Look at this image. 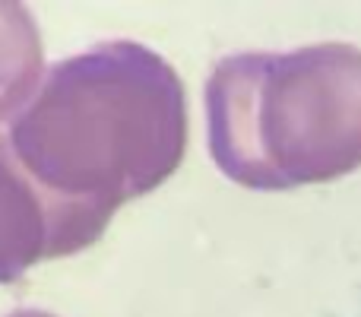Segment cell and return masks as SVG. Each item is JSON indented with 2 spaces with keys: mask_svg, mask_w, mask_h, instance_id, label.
<instances>
[{
  "mask_svg": "<svg viewBox=\"0 0 361 317\" xmlns=\"http://www.w3.org/2000/svg\"><path fill=\"white\" fill-rule=\"evenodd\" d=\"M10 317H54V314H44V311H16Z\"/></svg>",
  "mask_w": 361,
  "mask_h": 317,
  "instance_id": "5b68a950",
  "label": "cell"
},
{
  "mask_svg": "<svg viewBox=\"0 0 361 317\" xmlns=\"http://www.w3.org/2000/svg\"><path fill=\"white\" fill-rule=\"evenodd\" d=\"M44 76V44L23 4L0 0V121L16 118Z\"/></svg>",
  "mask_w": 361,
  "mask_h": 317,
  "instance_id": "277c9868",
  "label": "cell"
},
{
  "mask_svg": "<svg viewBox=\"0 0 361 317\" xmlns=\"http://www.w3.org/2000/svg\"><path fill=\"white\" fill-rule=\"evenodd\" d=\"M6 143L44 191L114 216L178 172L187 150L184 86L146 44H95L48 70L10 121Z\"/></svg>",
  "mask_w": 361,
  "mask_h": 317,
  "instance_id": "6da1fadb",
  "label": "cell"
},
{
  "mask_svg": "<svg viewBox=\"0 0 361 317\" xmlns=\"http://www.w3.org/2000/svg\"><path fill=\"white\" fill-rule=\"evenodd\" d=\"M209 156L254 191L324 181L361 156V57L349 48L231 54L206 83Z\"/></svg>",
  "mask_w": 361,
  "mask_h": 317,
  "instance_id": "7a4b0ae2",
  "label": "cell"
},
{
  "mask_svg": "<svg viewBox=\"0 0 361 317\" xmlns=\"http://www.w3.org/2000/svg\"><path fill=\"white\" fill-rule=\"evenodd\" d=\"M111 219L105 210L44 191L0 137V282H16L42 261L86 251Z\"/></svg>",
  "mask_w": 361,
  "mask_h": 317,
  "instance_id": "3957f363",
  "label": "cell"
}]
</instances>
